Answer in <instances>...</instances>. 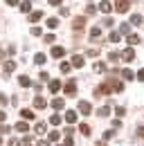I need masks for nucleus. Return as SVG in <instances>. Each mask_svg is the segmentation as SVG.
<instances>
[{
  "mask_svg": "<svg viewBox=\"0 0 144 146\" xmlns=\"http://www.w3.org/2000/svg\"><path fill=\"white\" fill-rule=\"evenodd\" d=\"M140 43V36L137 34H128V45H137Z\"/></svg>",
  "mask_w": 144,
  "mask_h": 146,
  "instance_id": "nucleus-24",
  "label": "nucleus"
},
{
  "mask_svg": "<svg viewBox=\"0 0 144 146\" xmlns=\"http://www.w3.org/2000/svg\"><path fill=\"white\" fill-rule=\"evenodd\" d=\"M113 23H115L113 18H106V20H104V25H106V27H113Z\"/></svg>",
  "mask_w": 144,
  "mask_h": 146,
  "instance_id": "nucleus-47",
  "label": "nucleus"
},
{
  "mask_svg": "<svg viewBox=\"0 0 144 146\" xmlns=\"http://www.w3.org/2000/svg\"><path fill=\"white\" fill-rule=\"evenodd\" d=\"M101 36V29H99V27H92V29H90V38H99Z\"/></svg>",
  "mask_w": 144,
  "mask_h": 146,
  "instance_id": "nucleus-27",
  "label": "nucleus"
},
{
  "mask_svg": "<svg viewBox=\"0 0 144 146\" xmlns=\"http://www.w3.org/2000/svg\"><path fill=\"white\" fill-rule=\"evenodd\" d=\"M5 104H7V97H5V94H0V106H5Z\"/></svg>",
  "mask_w": 144,
  "mask_h": 146,
  "instance_id": "nucleus-49",
  "label": "nucleus"
},
{
  "mask_svg": "<svg viewBox=\"0 0 144 146\" xmlns=\"http://www.w3.org/2000/svg\"><path fill=\"white\" fill-rule=\"evenodd\" d=\"M20 11H25V14H27V11H32V2H29V0L20 2Z\"/></svg>",
  "mask_w": 144,
  "mask_h": 146,
  "instance_id": "nucleus-19",
  "label": "nucleus"
},
{
  "mask_svg": "<svg viewBox=\"0 0 144 146\" xmlns=\"http://www.w3.org/2000/svg\"><path fill=\"white\" fill-rule=\"evenodd\" d=\"M36 133H38V135H43V133H45V124H43V121H38V124H36Z\"/></svg>",
  "mask_w": 144,
  "mask_h": 146,
  "instance_id": "nucleus-35",
  "label": "nucleus"
},
{
  "mask_svg": "<svg viewBox=\"0 0 144 146\" xmlns=\"http://www.w3.org/2000/svg\"><path fill=\"white\" fill-rule=\"evenodd\" d=\"M113 135H115V133H113V130H104V139H110V137H113Z\"/></svg>",
  "mask_w": 144,
  "mask_h": 146,
  "instance_id": "nucleus-44",
  "label": "nucleus"
},
{
  "mask_svg": "<svg viewBox=\"0 0 144 146\" xmlns=\"http://www.w3.org/2000/svg\"><path fill=\"white\" fill-rule=\"evenodd\" d=\"M95 72H106V65L99 61V63H95Z\"/></svg>",
  "mask_w": 144,
  "mask_h": 146,
  "instance_id": "nucleus-34",
  "label": "nucleus"
},
{
  "mask_svg": "<svg viewBox=\"0 0 144 146\" xmlns=\"http://www.w3.org/2000/svg\"><path fill=\"white\" fill-rule=\"evenodd\" d=\"M18 83H20L23 88H29V86H32V81H29V76H18Z\"/></svg>",
  "mask_w": 144,
  "mask_h": 146,
  "instance_id": "nucleus-17",
  "label": "nucleus"
},
{
  "mask_svg": "<svg viewBox=\"0 0 144 146\" xmlns=\"http://www.w3.org/2000/svg\"><path fill=\"white\" fill-rule=\"evenodd\" d=\"M38 76H41V81H50V74H47V72H41Z\"/></svg>",
  "mask_w": 144,
  "mask_h": 146,
  "instance_id": "nucleus-42",
  "label": "nucleus"
},
{
  "mask_svg": "<svg viewBox=\"0 0 144 146\" xmlns=\"http://www.w3.org/2000/svg\"><path fill=\"white\" fill-rule=\"evenodd\" d=\"M43 40H45V43H52V40H56V36H54V34H47Z\"/></svg>",
  "mask_w": 144,
  "mask_h": 146,
  "instance_id": "nucleus-41",
  "label": "nucleus"
},
{
  "mask_svg": "<svg viewBox=\"0 0 144 146\" xmlns=\"http://www.w3.org/2000/svg\"><path fill=\"white\" fill-rule=\"evenodd\" d=\"M63 119H65V121H68V124H77V112H65V117H63Z\"/></svg>",
  "mask_w": 144,
  "mask_h": 146,
  "instance_id": "nucleus-14",
  "label": "nucleus"
},
{
  "mask_svg": "<svg viewBox=\"0 0 144 146\" xmlns=\"http://www.w3.org/2000/svg\"><path fill=\"white\" fill-rule=\"evenodd\" d=\"M131 25H142V16L140 14H133L131 16Z\"/></svg>",
  "mask_w": 144,
  "mask_h": 146,
  "instance_id": "nucleus-23",
  "label": "nucleus"
},
{
  "mask_svg": "<svg viewBox=\"0 0 144 146\" xmlns=\"http://www.w3.org/2000/svg\"><path fill=\"white\" fill-rule=\"evenodd\" d=\"M115 115H117V117H124V115H126V110L122 108V106H117V108H115Z\"/></svg>",
  "mask_w": 144,
  "mask_h": 146,
  "instance_id": "nucleus-37",
  "label": "nucleus"
},
{
  "mask_svg": "<svg viewBox=\"0 0 144 146\" xmlns=\"http://www.w3.org/2000/svg\"><path fill=\"white\" fill-rule=\"evenodd\" d=\"M20 115H23V119H34V112L29 108H25V110H20Z\"/></svg>",
  "mask_w": 144,
  "mask_h": 146,
  "instance_id": "nucleus-22",
  "label": "nucleus"
},
{
  "mask_svg": "<svg viewBox=\"0 0 144 146\" xmlns=\"http://www.w3.org/2000/svg\"><path fill=\"white\" fill-rule=\"evenodd\" d=\"M119 56L124 58L126 63H131V61L135 58V52H133V47H126V50H124V52H122V54H119Z\"/></svg>",
  "mask_w": 144,
  "mask_h": 146,
  "instance_id": "nucleus-4",
  "label": "nucleus"
},
{
  "mask_svg": "<svg viewBox=\"0 0 144 146\" xmlns=\"http://www.w3.org/2000/svg\"><path fill=\"white\" fill-rule=\"evenodd\" d=\"M115 11H119V14H126L128 9H131V2L128 0H115V7H113Z\"/></svg>",
  "mask_w": 144,
  "mask_h": 146,
  "instance_id": "nucleus-2",
  "label": "nucleus"
},
{
  "mask_svg": "<svg viewBox=\"0 0 144 146\" xmlns=\"http://www.w3.org/2000/svg\"><path fill=\"white\" fill-rule=\"evenodd\" d=\"M50 121H52V126H59L63 119H61V115H52V119H50Z\"/></svg>",
  "mask_w": 144,
  "mask_h": 146,
  "instance_id": "nucleus-33",
  "label": "nucleus"
},
{
  "mask_svg": "<svg viewBox=\"0 0 144 146\" xmlns=\"http://www.w3.org/2000/svg\"><path fill=\"white\" fill-rule=\"evenodd\" d=\"M47 88H50L52 94H54V92H59V90H61V81H50V83H47Z\"/></svg>",
  "mask_w": 144,
  "mask_h": 146,
  "instance_id": "nucleus-12",
  "label": "nucleus"
},
{
  "mask_svg": "<svg viewBox=\"0 0 144 146\" xmlns=\"http://www.w3.org/2000/svg\"><path fill=\"white\" fill-rule=\"evenodd\" d=\"M86 14H88V16H95V14H97V7H95V5H86Z\"/></svg>",
  "mask_w": 144,
  "mask_h": 146,
  "instance_id": "nucleus-28",
  "label": "nucleus"
},
{
  "mask_svg": "<svg viewBox=\"0 0 144 146\" xmlns=\"http://www.w3.org/2000/svg\"><path fill=\"white\" fill-rule=\"evenodd\" d=\"M135 79H140V81H144V68H142V70H140L137 74H135Z\"/></svg>",
  "mask_w": 144,
  "mask_h": 146,
  "instance_id": "nucleus-46",
  "label": "nucleus"
},
{
  "mask_svg": "<svg viewBox=\"0 0 144 146\" xmlns=\"http://www.w3.org/2000/svg\"><path fill=\"white\" fill-rule=\"evenodd\" d=\"M83 63H86V61H83V56H79V54H74L72 56V68H83Z\"/></svg>",
  "mask_w": 144,
  "mask_h": 146,
  "instance_id": "nucleus-9",
  "label": "nucleus"
},
{
  "mask_svg": "<svg viewBox=\"0 0 144 146\" xmlns=\"http://www.w3.org/2000/svg\"><path fill=\"white\" fill-rule=\"evenodd\" d=\"M47 27H50V29H56V27H59V18H47Z\"/></svg>",
  "mask_w": 144,
  "mask_h": 146,
  "instance_id": "nucleus-25",
  "label": "nucleus"
},
{
  "mask_svg": "<svg viewBox=\"0 0 144 146\" xmlns=\"http://www.w3.org/2000/svg\"><path fill=\"white\" fill-rule=\"evenodd\" d=\"M25 146H32V144H25Z\"/></svg>",
  "mask_w": 144,
  "mask_h": 146,
  "instance_id": "nucleus-55",
  "label": "nucleus"
},
{
  "mask_svg": "<svg viewBox=\"0 0 144 146\" xmlns=\"http://www.w3.org/2000/svg\"><path fill=\"white\" fill-rule=\"evenodd\" d=\"M38 146H50V142H38Z\"/></svg>",
  "mask_w": 144,
  "mask_h": 146,
  "instance_id": "nucleus-52",
  "label": "nucleus"
},
{
  "mask_svg": "<svg viewBox=\"0 0 144 146\" xmlns=\"http://www.w3.org/2000/svg\"><path fill=\"white\" fill-rule=\"evenodd\" d=\"M97 115H99V117H108V115H110V108H108V106H101V108L97 110Z\"/></svg>",
  "mask_w": 144,
  "mask_h": 146,
  "instance_id": "nucleus-21",
  "label": "nucleus"
},
{
  "mask_svg": "<svg viewBox=\"0 0 144 146\" xmlns=\"http://www.w3.org/2000/svg\"><path fill=\"white\" fill-rule=\"evenodd\" d=\"M52 108L54 110H63L65 108V101H63L61 97H59V99H52Z\"/></svg>",
  "mask_w": 144,
  "mask_h": 146,
  "instance_id": "nucleus-11",
  "label": "nucleus"
},
{
  "mask_svg": "<svg viewBox=\"0 0 144 146\" xmlns=\"http://www.w3.org/2000/svg\"><path fill=\"white\" fill-rule=\"evenodd\" d=\"M5 2H7V5H11V7H16V5H20L18 0H5Z\"/></svg>",
  "mask_w": 144,
  "mask_h": 146,
  "instance_id": "nucleus-48",
  "label": "nucleus"
},
{
  "mask_svg": "<svg viewBox=\"0 0 144 146\" xmlns=\"http://www.w3.org/2000/svg\"><path fill=\"white\" fill-rule=\"evenodd\" d=\"M63 54H65V50H63V47H59V45L52 47V56H54V58H61Z\"/></svg>",
  "mask_w": 144,
  "mask_h": 146,
  "instance_id": "nucleus-16",
  "label": "nucleus"
},
{
  "mask_svg": "<svg viewBox=\"0 0 144 146\" xmlns=\"http://www.w3.org/2000/svg\"><path fill=\"white\" fill-rule=\"evenodd\" d=\"M70 68H72V65L68 63V61H63V63H61V72H63V74H68V72H70Z\"/></svg>",
  "mask_w": 144,
  "mask_h": 146,
  "instance_id": "nucleus-31",
  "label": "nucleus"
},
{
  "mask_svg": "<svg viewBox=\"0 0 144 146\" xmlns=\"http://www.w3.org/2000/svg\"><path fill=\"white\" fill-rule=\"evenodd\" d=\"M14 70H16V61H5V72L11 74Z\"/></svg>",
  "mask_w": 144,
  "mask_h": 146,
  "instance_id": "nucleus-13",
  "label": "nucleus"
},
{
  "mask_svg": "<svg viewBox=\"0 0 144 146\" xmlns=\"http://www.w3.org/2000/svg\"><path fill=\"white\" fill-rule=\"evenodd\" d=\"M45 61H47V56H45V54H41V52L34 56V63H36V65H45Z\"/></svg>",
  "mask_w": 144,
  "mask_h": 146,
  "instance_id": "nucleus-15",
  "label": "nucleus"
},
{
  "mask_svg": "<svg viewBox=\"0 0 144 146\" xmlns=\"http://www.w3.org/2000/svg\"><path fill=\"white\" fill-rule=\"evenodd\" d=\"M9 146H20V142H18L16 137H11V139H9Z\"/></svg>",
  "mask_w": 144,
  "mask_h": 146,
  "instance_id": "nucleus-45",
  "label": "nucleus"
},
{
  "mask_svg": "<svg viewBox=\"0 0 144 146\" xmlns=\"http://www.w3.org/2000/svg\"><path fill=\"white\" fill-rule=\"evenodd\" d=\"M43 18V11H32V14H29V20H32V23H36V20H41Z\"/></svg>",
  "mask_w": 144,
  "mask_h": 146,
  "instance_id": "nucleus-20",
  "label": "nucleus"
},
{
  "mask_svg": "<svg viewBox=\"0 0 144 146\" xmlns=\"http://www.w3.org/2000/svg\"><path fill=\"white\" fill-rule=\"evenodd\" d=\"M97 146H104V144H97Z\"/></svg>",
  "mask_w": 144,
  "mask_h": 146,
  "instance_id": "nucleus-56",
  "label": "nucleus"
},
{
  "mask_svg": "<svg viewBox=\"0 0 144 146\" xmlns=\"http://www.w3.org/2000/svg\"><path fill=\"white\" fill-rule=\"evenodd\" d=\"M59 137H61L59 130H52V133H50V142H59Z\"/></svg>",
  "mask_w": 144,
  "mask_h": 146,
  "instance_id": "nucleus-36",
  "label": "nucleus"
},
{
  "mask_svg": "<svg viewBox=\"0 0 144 146\" xmlns=\"http://www.w3.org/2000/svg\"><path fill=\"white\" fill-rule=\"evenodd\" d=\"M83 25H86V18H83V16H79V18L72 20V29H77V32H79V29H83Z\"/></svg>",
  "mask_w": 144,
  "mask_h": 146,
  "instance_id": "nucleus-8",
  "label": "nucleus"
},
{
  "mask_svg": "<svg viewBox=\"0 0 144 146\" xmlns=\"http://www.w3.org/2000/svg\"><path fill=\"white\" fill-rule=\"evenodd\" d=\"M79 130H81L86 137H90V126H88V124H79Z\"/></svg>",
  "mask_w": 144,
  "mask_h": 146,
  "instance_id": "nucleus-26",
  "label": "nucleus"
},
{
  "mask_svg": "<svg viewBox=\"0 0 144 146\" xmlns=\"http://www.w3.org/2000/svg\"><path fill=\"white\" fill-rule=\"evenodd\" d=\"M0 121H5V112L2 110H0Z\"/></svg>",
  "mask_w": 144,
  "mask_h": 146,
  "instance_id": "nucleus-53",
  "label": "nucleus"
},
{
  "mask_svg": "<svg viewBox=\"0 0 144 146\" xmlns=\"http://www.w3.org/2000/svg\"><path fill=\"white\" fill-rule=\"evenodd\" d=\"M108 58L115 63V61H119V54H117V52H110V54H108Z\"/></svg>",
  "mask_w": 144,
  "mask_h": 146,
  "instance_id": "nucleus-39",
  "label": "nucleus"
},
{
  "mask_svg": "<svg viewBox=\"0 0 144 146\" xmlns=\"http://www.w3.org/2000/svg\"><path fill=\"white\" fill-rule=\"evenodd\" d=\"M16 130H18V133H27V130H29L27 121H18V124H16Z\"/></svg>",
  "mask_w": 144,
  "mask_h": 146,
  "instance_id": "nucleus-18",
  "label": "nucleus"
},
{
  "mask_svg": "<svg viewBox=\"0 0 144 146\" xmlns=\"http://www.w3.org/2000/svg\"><path fill=\"white\" fill-rule=\"evenodd\" d=\"M74 144V139H72V135H65V142H63V146H72Z\"/></svg>",
  "mask_w": 144,
  "mask_h": 146,
  "instance_id": "nucleus-38",
  "label": "nucleus"
},
{
  "mask_svg": "<svg viewBox=\"0 0 144 146\" xmlns=\"http://www.w3.org/2000/svg\"><path fill=\"white\" fill-rule=\"evenodd\" d=\"M32 34H34V36H41L43 32H41V27H32Z\"/></svg>",
  "mask_w": 144,
  "mask_h": 146,
  "instance_id": "nucleus-43",
  "label": "nucleus"
},
{
  "mask_svg": "<svg viewBox=\"0 0 144 146\" xmlns=\"http://www.w3.org/2000/svg\"><path fill=\"white\" fill-rule=\"evenodd\" d=\"M59 146H61V144H59Z\"/></svg>",
  "mask_w": 144,
  "mask_h": 146,
  "instance_id": "nucleus-58",
  "label": "nucleus"
},
{
  "mask_svg": "<svg viewBox=\"0 0 144 146\" xmlns=\"http://www.w3.org/2000/svg\"><path fill=\"white\" fill-rule=\"evenodd\" d=\"M79 112L88 117L90 112H92V104H90V101H79Z\"/></svg>",
  "mask_w": 144,
  "mask_h": 146,
  "instance_id": "nucleus-3",
  "label": "nucleus"
},
{
  "mask_svg": "<svg viewBox=\"0 0 144 146\" xmlns=\"http://www.w3.org/2000/svg\"><path fill=\"white\" fill-rule=\"evenodd\" d=\"M119 36H122L119 32H113V34L108 36V40H110V43H119Z\"/></svg>",
  "mask_w": 144,
  "mask_h": 146,
  "instance_id": "nucleus-29",
  "label": "nucleus"
},
{
  "mask_svg": "<svg viewBox=\"0 0 144 146\" xmlns=\"http://www.w3.org/2000/svg\"><path fill=\"white\" fill-rule=\"evenodd\" d=\"M122 76H124V81H131V79H135V74L131 72V70H124V72H122Z\"/></svg>",
  "mask_w": 144,
  "mask_h": 146,
  "instance_id": "nucleus-30",
  "label": "nucleus"
},
{
  "mask_svg": "<svg viewBox=\"0 0 144 146\" xmlns=\"http://www.w3.org/2000/svg\"><path fill=\"white\" fill-rule=\"evenodd\" d=\"M119 34H126V36L131 34V27H128L126 23H122V27H119Z\"/></svg>",
  "mask_w": 144,
  "mask_h": 146,
  "instance_id": "nucleus-32",
  "label": "nucleus"
},
{
  "mask_svg": "<svg viewBox=\"0 0 144 146\" xmlns=\"http://www.w3.org/2000/svg\"><path fill=\"white\" fill-rule=\"evenodd\" d=\"M63 90H65V94L74 97V94H77V83H74V81H68V83L63 86Z\"/></svg>",
  "mask_w": 144,
  "mask_h": 146,
  "instance_id": "nucleus-5",
  "label": "nucleus"
},
{
  "mask_svg": "<svg viewBox=\"0 0 144 146\" xmlns=\"http://www.w3.org/2000/svg\"><path fill=\"white\" fill-rule=\"evenodd\" d=\"M97 9H99V11H101V14H110V11H113V5H110V2H108V0H101V2H99V7H97Z\"/></svg>",
  "mask_w": 144,
  "mask_h": 146,
  "instance_id": "nucleus-7",
  "label": "nucleus"
},
{
  "mask_svg": "<svg viewBox=\"0 0 144 146\" xmlns=\"http://www.w3.org/2000/svg\"><path fill=\"white\" fill-rule=\"evenodd\" d=\"M0 144H2V139H0Z\"/></svg>",
  "mask_w": 144,
  "mask_h": 146,
  "instance_id": "nucleus-57",
  "label": "nucleus"
},
{
  "mask_svg": "<svg viewBox=\"0 0 144 146\" xmlns=\"http://www.w3.org/2000/svg\"><path fill=\"white\" fill-rule=\"evenodd\" d=\"M2 56H5V54H2V50H0V58H2Z\"/></svg>",
  "mask_w": 144,
  "mask_h": 146,
  "instance_id": "nucleus-54",
  "label": "nucleus"
},
{
  "mask_svg": "<svg viewBox=\"0 0 144 146\" xmlns=\"http://www.w3.org/2000/svg\"><path fill=\"white\" fill-rule=\"evenodd\" d=\"M47 106V101L43 99V97H34V108H38V110H43Z\"/></svg>",
  "mask_w": 144,
  "mask_h": 146,
  "instance_id": "nucleus-10",
  "label": "nucleus"
},
{
  "mask_svg": "<svg viewBox=\"0 0 144 146\" xmlns=\"http://www.w3.org/2000/svg\"><path fill=\"white\" fill-rule=\"evenodd\" d=\"M106 83H108V88L115 90V92H122V90H124V81H119V79H115V76H110Z\"/></svg>",
  "mask_w": 144,
  "mask_h": 146,
  "instance_id": "nucleus-1",
  "label": "nucleus"
},
{
  "mask_svg": "<svg viewBox=\"0 0 144 146\" xmlns=\"http://www.w3.org/2000/svg\"><path fill=\"white\" fill-rule=\"evenodd\" d=\"M9 130H11V128H9V126H5V124H2V126H0V135H7Z\"/></svg>",
  "mask_w": 144,
  "mask_h": 146,
  "instance_id": "nucleus-40",
  "label": "nucleus"
},
{
  "mask_svg": "<svg viewBox=\"0 0 144 146\" xmlns=\"http://www.w3.org/2000/svg\"><path fill=\"white\" fill-rule=\"evenodd\" d=\"M50 5H54V7H59V5H61V0H50Z\"/></svg>",
  "mask_w": 144,
  "mask_h": 146,
  "instance_id": "nucleus-51",
  "label": "nucleus"
},
{
  "mask_svg": "<svg viewBox=\"0 0 144 146\" xmlns=\"http://www.w3.org/2000/svg\"><path fill=\"white\" fill-rule=\"evenodd\" d=\"M104 94H110V88H108V83H101V86H97V90H95V97H104Z\"/></svg>",
  "mask_w": 144,
  "mask_h": 146,
  "instance_id": "nucleus-6",
  "label": "nucleus"
},
{
  "mask_svg": "<svg viewBox=\"0 0 144 146\" xmlns=\"http://www.w3.org/2000/svg\"><path fill=\"white\" fill-rule=\"evenodd\" d=\"M137 137H144V126H142V128H137Z\"/></svg>",
  "mask_w": 144,
  "mask_h": 146,
  "instance_id": "nucleus-50",
  "label": "nucleus"
}]
</instances>
